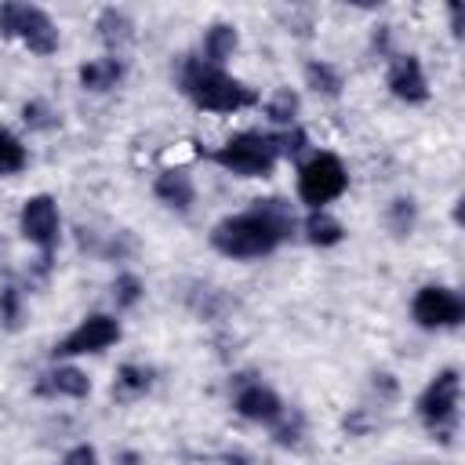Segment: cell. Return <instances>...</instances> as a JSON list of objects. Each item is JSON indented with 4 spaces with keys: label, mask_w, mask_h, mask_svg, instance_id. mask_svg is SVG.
<instances>
[{
    "label": "cell",
    "mask_w": 465,
    "mask_h": 465,
    "mask_svg": "<svg viewBox=\"0 0 465 465\" xmlns=\"http://www.w3.org/2000/svg\"><path fill=\"white\" fill-rule=\"evenodd\" d=\"M294 236H298L294 207L283 196H265V200H254L247 211L225 214L222 222H214L207 240L222 258L254 262V258L280 251Z\"/></svg>",
    "instance_id": "obj_1"
},
{
    "label": "cell",
    "mask_w": 465,
    "mask_h": 465,
    "mask_svg": "<svg viewBox=\"0 0 465 465\" xmlns=\"http://www.w3.org/2000/svg\"><path fill=\"white\" fill-rule=\"evenodd\" d=\"M178 91L203 113H243L262 105L258 87L236 80L218 65H207L200 54H185L178 62Z\"/></svg>",
    "instance_id": "obj_2"
},
{
    "label": "cell",
    "mask_w": 465,
    "mask_h": 465,
    "mask_svg": "<svg viewBox=\"0 0 465 465\" xmlns=\"http://www.w3.org/2000/svg\"><path fill=\"white\" fill-rule=\"evenodd\" d=\"M207 156H211V163H218L222 171L236 174V178H269L280 163V153H276L269 131H236Z\"/></svg>",
    "instance_id": "obj_3"
},
{
    "label": "cell",
    "mask_w": 465,
    "mask_h": 465,
    "mask_svg": "<svg viewBox=\"0 0 465 465\" xmlns=\"http://www.w3.org/2000/svg\"><path fill=\"white\" fill-rule=\"evenodd\" d=\"M458 403H461V371L458 367H443L440 374H432V381L418 392L414 411L421 418V425L440 436L443 443H450V432L458 429Z\"/></svg>",
    "instance_id": "obj_4"
},
{
    "label": "cell",
    "mask_w": 465,
    "mask_h": 465,
    "mask_svg": "<svg viewBox=\"0 0 465 465\" xmlns=\"http://www.w3.org/2000/svg\"><path fill=\"white\" fill-rule=\"evenodd\" d=\"M294 185H298V200L309 211H327V203H334L338 196H345L349 171H345L341 156L320 149L305 163H298V182Z\"/></svg>",
    "instance_id": "obj_5"
},
{
    "label": "cell",
    "mask_w": 465,
    "mask_h": 465,
    "mask_svg": "<svg viewBox=\"0 0 465 465\" xmlns=\"http://www.w3.org/2000/svg\"><path fill=\"white\" fill-rule=\"evenodd\" d=\"M0 36H11V40H22L33 54H54L58 44H62V33L54 25V18L36 7V4H22V0H11V4H0Z\"/></svg>",
    "instance_id": "obj_6"
},
{
    "label": "cell",
    "mask_w": 465,
    "mask_h": 465,
    "mask_svg": "<svg viewBox=\"0 0 465 465\" xmlns=\"http://www.w3.org/2000/svg\"><path fill=\"white\" fill-rule=\"evenodd\" d=\"M120 334H124V327H120V320H116L113 312H91V316H84L65 338H58V341L51 345V360H54V363H69L73 356L105 352V349H113V345L120 341Z\"/></svg>",
    "instance_id": "obj_7"
},
{
    "label": "cell",
    "mask_w": 465,
    "mask_h": 465,
    "mask_svg": "<svg viewBox=\"0 0 465 465\" xmlns=\"http://www.w3.org/2000/svg\"><path fill=\"white\" fill-rule=\"evenodd\" d=\"M18 232L44 258H54V247L62 240V211H58V200L47 196V193H36V196L22 200V207H18Z\"/></svg>",
    "instance_id": "obj_8"
},
{
    "label": "cell",
    "mask_w": 465,
    "mask_h": 465,
    "mask_svg": "<svg viewBox=\"0 0 465 465\" xmlns=\"http://www.w3.org/2000/svg\"><path fill=\"white\" fill-rule=\"evenodd\" d=\"M411 320L421 331H450V327H461V320H465V298L454 287L425 283L411 298Z\"/></svg>",
    "instance_id": "obj_9"
},
{
    "label": "cell",
    "mask_w": 465,
    "mask_h": 465,
    "mask_svg": "<svg viewBox=\"0 0 465 465\" xmlns=\"http://www.w3.org/2000/svg\"><path fill=\"white\" fill-rule=\"evenodd\" d=\"M232 411L254 425H276L287 411V403L280 400V392L265 381H254V378H243L236 381V392H232Z\"/></svg>",
    "instance_id": "obj_10"
},
{
    "label": "cell",
    "mask_w": 465,
    "mask_h": 465,
    "mask_svg": "<svg viewBox=\"0 0 465 465\" xmlns=\"http://www.w3.org/2000/svg\"><path fill=\"white\" fill-rule=\"evenodd\" d=\"M385 87L396 102L403 105H425L429 102V76L418 54H392L389 58V73H385Z\"/></svg>",
    "instance_id": "obj_11"
},
{
    "label": "cell",
    "mask_w": 465,
    "mask_h": 465,
    "mask_svg": "<svg viewBox=\"0 0 465 465\" xmlns=\"http://www.w3.org/2000/svg\"><path fill=\"white\" fill-rule=\"evenodd\" d=\"M33 389H36V396H51V400H58V396L84 400V396H91V378L76 363H51L47 371L36 374Z\"/></svg>",
    "instance_id": "obj_12"
},
{
    "label": "cell",
    "mask_w": 465,
    "mask_h": 465,
    "mask_svg": "<svg viewBox=\"0 0 465 465\" xmlns=\"http://www.w3.org/2000/svg\"><path fill=\"white\" fill-rule=\"evenodd\" d=\"M124 76H127V62H124L120 54H109V51L98 54V58H87V62L76 69L80 87L91 91V94H105V91L120 87Z\"/></svg>",
    "instance_id": "obj_13"
},
{
    "label": "cell",
    "mask_w": 465,
    "mask_h": 465,
    "mask_svg": "<svg viewBox=\"0 0 465 465\" xmlns=\"http://www.w3.org/2000/svg\"><path fill=\"white\" fill-rule=\"evenodd\" d=\"M153 196H156L163 207L185 214V211H193V203H196V182H193L182 167H163V171L153 178Z\"/></svg>",
    "instance_id": "obj_14"
},
{
    "label": "cell",
    "mask_w": 465,
    "mask_h": 465,
    "mask_svg": "<svg viewBox=\"0 0 465 465\" xmlns=\"http://www.w3.org/2000/svg\"><path fill=\"white\" fill-rule=\"evenodd\" d=\"M236 47H240V29L229 22H214V25H207V33L200 40V58L207 65L225 69V62L236 54Z\"/></svg>",
    "instance_id": "obj_15"
},
{
    "label": "cell",
    "mask_w": 465,
    "mask_h": 465,
    "mask_svg": "<svg viewBox=\"0 0 465 465\" xmlns=\"http://www.w3.org/2000/svg\"><path fill=\"white\" fill-rule=\"evenodd\" d=\"M298 232L312 247H334L345 240V225L331 211H305V218L298 222Z\"/></svg>",
    "instance_id": "obj_16"
},
{
    "label": "cell",
    "mask_w": 465,
    "mask_h": 465,
    "mask_svg": "<svg viewBox=\"0 0 465 465\" xmlns=\"http://www.w3.org/2000/svg\"><path fill=\"white\" fill-rule=\"evenodd\" d=\"M149 389H153V367L134 363V360H127V363L116 367V374H113V400L131 403V400L145 396Z\"/></svg>",
    "instance_id": "obj_17"
},
{
    "label": "cell",
    "mask_w": 465,
    "mask_h": 465,
    "mask_svg": "<svg viewBox=\"0 0 465 465\" xmlns=\"http://www.w3.org/2000/svg\"><path fill=\"white\" fill-rule=\"evenodd\" d=\"M94 29H98L102 44L109 47V54H120V47L134 40V18H131L127 11H120V7H105V11L98 15Z\"/></svg>",
    "instance_id": "obj_18"
},
{
    "label": "cell",
    "mask_w": 465,
    "mask_h": 465,
    "mask_svg": "<svg viewBox=\"0 0 465 465\" xmlns=\"http://www.w3.org/2000/svg\"><path fill=\"white\" fill-rule=\"evenodd\" d=\"M262 113H265V120L272 124V131L294 127V124H298V113H302V94H298L294 87H276V91L262 102Z\"/></svg>",
    "instance_id": "obj_19"
},
{
    "label": "cell",
    "mask_w": 465,
    "mask_h": 465,
    "mask_svg": "<svg viewBox=\"0 0 465 465\" xmlns=\"http://www.w3.org/2000/svg\"><path fill=\"white\" fill-rule=\"evenodd\" d=\"M302 73H305V87H312V91L323 94V98H338L341 87H345L341 69H338L334 62H327V58H309Z\"/></svg>",
    "instance_id": "obj_20"
},
{
    "label": "cell",
    "mask_w": 465,
    "mask_h": 465,
    "mask_svg": "<svg viewBox=\"0 0 465 465\" xmlns=\"http://www.w3.org/2000/svg\"><path fill=\"white\" fill-rule=\"evenodd\" d=\"M29 320V305H25V294L15 287V283H0V331L7 334H18Z\"/></svg>",
    "instance_id": "obj_21"
},
{
    "label": "cell",
    "mask_w": 465,
    "mask_h": 465,
    "mask_svg": "<svg viewBox=\"0 0 465 465\" xmlns=\"http://www.w3.org/2000/svg\"><path fill=\"white\" fill-rule=\"evenodd\" d=\"M25 167H29V149H25V142H22L15 131L0 127V178L22 174Z\"/></svg>",
    "instance_id": "obj_22"
},
{
    "label": "cell",
    "mask_w": 465,
    "mask_h": 465,
    "mask_svg": "<svg viewBox=\"0 0 465 465\" xmlns=\"http://www.w3.org/2000/svg\"><path fill=\"white\" fill-rule=\"evenodd\" d=\"M385 225H389V232L392 236H411L414 232V225H418V203H414V196H396L389 207H385Z\"/></svg>",
    "instance_id": "obj_23"
},
{
    "label": "cell",
    "mask_w": 465,
    "mask_h": 465,
    "mask_svg": "<svg viewBox=\"0 0 465 465\" xmlns=\"http://www.w3.org/2000/svg\"><path fill=\"white\" fill-rule=\"evenodd\" d=\"M22 124H25L29 131H54V127L62 124V113H58L47 98H29V102L22 105Z\"/></svg>",
    "instance_id": "obj_24"
},
{
    "label": "cell",
    "mask_w": 465,
    "mask_h": 465,
    "mask_svg": "<svg viewBox=\"0 0 465 465\" xmlns=\"http://www.w3.org/2000/svg\"><path fill=\"white\" fill-rule=\"evenodd\" d=\"M142 298H145L142 276L138 272H116V280H113V305L124 312V309H134Z\"/></svg>",
    "instance_id": "obj_25"
},
{
    "label": "cell",
    "mask_w": 465,
    "mask_h": 465,
    "mask_svg": "<svg viewBox=\"0 0 465 465\" xmlns=\"http://www.w3.org/2000/svg\"><path fill=\"white\" fill-rule=\"evenodd\" d=\"M269 134H272V145H276L280 160H294V156H302L305 145H309V134L302 131V124L283 127V131H269Z\"/></svg>",
    "instance_id": "obj_26"
},
{
    "label": "cell",
    "mask_w": 465,
    "mask_h": 465,
    "mask_svg": "<svg viewBox=\"0 0 465 465\" xmlns=\"http://www.w3.org/2000/svg\"><path fill=\"white\" fill-rule=\"evenodd\" d=\"M302 436H305V421H302V414L291 411V418H287V411H283V418L272 425V440H276L280 447H298Z\"/></svg>",
    "instance_id": "obj_27"
},
{
    "label": "cell",
    "mask_w": 465,
    "mask_h": 465,
    "mask_svg": "<svg viewBox=\"0 0 465 465\" xmlns=\"http://www.w3.org/2000/svg\"><path fill=\"white\" fill-rule=\"evenodd\" d=\"M62 465H98V450L91 443H76L62 454Z\"/></svg>",
    "instance_id": "obj_28"
},
{
    "label": "cell",
    "mask_w": 465,
    "mask_h": 465,
    "mask_svg": "<svg viewBox=\"0 0 465 465\" xmlns=\"http://www.w3.org/2000/svg\"><path fill=\"white\" fill-rule=\"evenodd\" d=\"M371 47H374L381 58H392V29H389V25H378V29L371 33Z\"/></svg>",
    "instance_id": "obj_29"
},
{
    "label": "cell",
    "mask_w": 465,
    "mask_h": 465,
    "mask_svg": "<svg viewBox=\"0 0 465 465\" xmlns=\"http://www.w3.org/2000/svg\"><path fill=\"white\" fill-rule=\"evenodd\" d=\"M225 461L229 465H243V454H225Z\"/></svg>",
    "instance_id": "obj_30"
}]
</instances>
